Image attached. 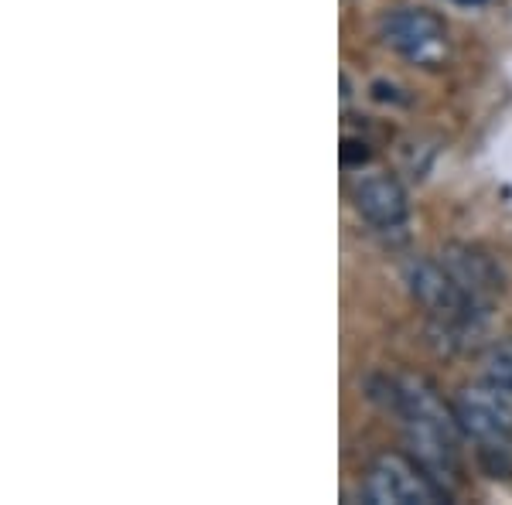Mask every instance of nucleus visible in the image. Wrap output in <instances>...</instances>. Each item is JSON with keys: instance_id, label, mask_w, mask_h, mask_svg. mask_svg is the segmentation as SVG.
<instances>
[{"instance_id": "0eeeda50", "label": "nucleus", "mask_w": 512, "mask_h": 505, "mask_svg": "<svg viewBox=\"0 0 512 505\" xmlns=\"http://www.w3.org/2000/svg\"><path fill=\"white\" fill-rule=\"evenodd\" d=\"M441 260L448 263V270L454 273V277H458V284L465 287V291L472 294L478 304H485V297H489L495 287H499L492 263L485 260V256H478L475 250H465V246H451V250L444 253Z\"/></svg>"}, {"instance_id": "f257e3e1", "label": "nucleus", "mask_w": 512, "mask_h": 505, "mask_svg": "<svg viewBox=\"0 0 512 505\" xmlns=\"http://www.w3.org/2000/svg\"><path fill=\"white\" fill-rule=\"evenodd\" d=\"M386 407L403 424L410 454L451 492L458 482V434L461 424L454 417V407H444V400L434 393L424 379L400 376L386 379Z\"/></svg>"}, {"instance_id": "7ed1b4c3", "label": "nucleus", "mask_w": 512, "mask_h": 505, "mask_svg": "<svg viewBox=\"0 0 512 505\" xmlns=\"http://www.w3.org/2000/svg\"><path fill=\"white\" fill-rule=\"evenodd\" d=\"M362 495L369 505H437L451 492L427 471L414 454H379L362 478Z\"/></svg>"}, {"instance_id": "39448f33", "label": "nucleus", "mask_w": 512, "mask_h": 505, "mask_svg": "<svg viewBox=\"0 0 512 505\" xmlns=\"http://www.w3.org/2000/svg\"><path fill=\"white\" fill-rule=\"evenodd\" d=\"M383 38L393 52H400L403 59L420 65V69H437L451 52L444 21L437 14L424 11V7H400V11H393L383 21Z\"/></svg>"}, {"instance_id": "20e7f679", "label": "nucleus", "mask_w": 512, "mask_h": 505, "mask_svg": "<svg viewBox=\"0 0 512 505\" xmlns=\"http://www.w3.org/2000/svg\"><path fill=\"white\" fill-rule=\"evenodd\" d=\"M454 417L461 424V434L472 437L482 447H506L512 441V389L499 386L482 376V383L465 386L454 396Z\"/></svg>"}, {"instance_id": "f03ea898", "label": "nucleus", "mask_w": 512, "mask_h": 505, "mask_svg": "<svg viewBox=\"0 0 512 505\" xmlns=\"http://www.w3.org/2000/svg\"><path fill=\"white\" fill-rule=\"evenodd\" d=\"M403 280H407L410 294L417 297V304L424 308L441 328L448 331H465L472 328L482 314L485 304H478L465 287L458 284V277L448 270L444 260H431V256H414L403 267Z\"/></svg>"}, {"instance_id": "423d86ee", "label": "nucleus", "mask_w": 512, "mask_h": 505, "mask_svg": "<svg viewBox=\"0 0 512 505\" xmlns=\"http://www.w3.org/2000/svg\"><path fill=\"white\" fill-rule=\"evenodd\" d=\"M352 198H355V212L376 229H400L407 222V212H410V202H407V192L403 185L390 175H369V178H359L352 188Z\"/></svg>"}, {"instance_id": "6e6552de", "label": "nucleus", "mask_w": 512, "mask_h": 505, "mask_svg": "<svg viewBox=\"0 0 512 505\" xmlns=\"http://www.w3.org/2000/svg\"><path fill=\"white\" fill-rule=\"evenodd\" d=\"M482 366H485V379L512 389V342H499L495 349H489Z\"/></svg>"}, {"instance_id": "1a4fd4ad", "label": "nucleus", "mask_w": 512, "mask_h": 505, "mask_svg": "<svg viewBox=\"0 0 512 505\" xmlns=\"http://www.w3.org/2000/svg\"><path fill=\"white\" fill-rule=\"evenodd\" d=\"M451 4H465V7H475V4H485V0H451Z\"/></svg>"}]
</instances>
